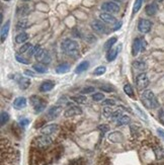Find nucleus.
I'll return each instance as SVG.
<instances>
[{
	"mask_svg": "<svg viewBox=\"0 0 164 165\" xmlns=\"http://www.w3.org/2000/svg\"><path fill=\"white\" fill-rule=\"evenodd\" d=\"M61 49L62 51L65 53L68 56L75 57L78 55L79 52V46L78 43L74 40L71 39H65L61 44Z\"/></svg>",
	"mask_w": 164,
	"mask_h": 165,
	"instance_id": "f257e3e1",
	"label": "nucleus"
},
{
	"mask_svg": "<svg viewBox=\"0 0 164 165\" xmlns=\"http://www.w3.org/2000/svg\"><path fill=\"white\" fill-rule=\"evenodd\" d=\"M142 100L144 104L148 108H157L159 107V102L156 98L155 94L152 92L151 90L146 89L142 92Z\"/></svg>",
	"mask_w": 164,
	"mask_h": 165,
	"instance_id": "f03ea898",
	"label": "nucleus"
},
{
	"mask_svg": "<svg viewBox=\"0 0 164 165\" xmlns=\"http://www.w3.org/2000/svg\"><path fill=\"white\" fill-rule=\"evenodd\" d=\"M53 144V140L50 136H39L33 140V146L38 149H47Z\"/></svg>",
	"mask_w": 164,
	"mask_h": 165,
	"instance_id": "7ed1b4c3",
	"label": "nucleus"
},
{
	"mask_svg": "<svg viewBox=\"0 0 164 165\" xmlns=\"http://www.w3.org/2000/svg\"><path fill=\"white\" fill-rule=\"evenodd\" d=\"M30 104L34 107L36 113H40L44 112L46 107H47V102H46V100H44L43 98H41L40 96H38V95L30 96Z\"/></svg>",
	"mask_w": 164,
	"mask_h": 165,
	"instance_id": "20e7f679",
	"label": "nucleus"
},
{
	"mask_svg": "<svg viewBox=\"0 0 164 165\" xmlns=\"http://www.w3.org/2000/svg\"><path fill=\"white\" fill-rule=\"evenodd\" d=\"M136 85L138 87V89H145L147 88L149 85V78L148 75L146 73H140V74L136 77Z\"/></svg>",
	"mask_w": 164,
	"mask_h": 165,
	"instance_id": "39448f33",
	"label": "nucleus"
},
{
	"mask_svg": "<svg viewBox=\"0 0 164 165\" xmlns=\"http://www.w3.org/2000/svg\"><path fill=\"white\" fill-rule=\"evenodd\" d=\"M101 9L103 11H107V13H118L120 11V6L116 2L109 1V2H104L101 5Z\"/></svg>",
	"mask_w": 164,
	"mask_h": 165,
	"instance_id": "423d86ee",
	"label": "nucleus"
},
{
	"mask_svg": "<svg viewBox=\"0 0 164 165\" xmlns=\"http://www.w3.org/2000/svg\"><path fill=\"white\" fill-rule=\"evenodd\" d=\"M152 29V22L148 19H140L138 22V30L142 34H148Z\"/></svg>",
	"mask_w": 164,
	"mask_h": 165,
	"instance_id": "0eeeda50",
	"label": "nucleus"
},
{
	"mask_svg": "<svg viewBox=\"0 0 164 165\" xmlns=\"http://www.w3.org/2000/svg\"><path fill=\"white\" fill-rule=\"evenodd\" d=\"M90 26H91V29H92L94 31H96V33L98 34H106L107 33V26L106 25L103 24L102 21H100V20H93V21H91V24H90Z\"/></svg>",
	"mask_w": 164,
	"mask_h": 165,
	"instance_id": "6e6552de",
	"label": "nucleus"
},
{
	"mask_svg": "<svg viewBox=\"0 0 164 165\" xmlns=\"http://www.w3.org/2000/svg\"><path fill=\"white\" fill-rule=\"evenodd\" d=\"M61 112H62L61 105H55V107H52L49 108V111L46 116H47L48 120H54V118H56L60 116Z\"/></svg>",
	"mask_w": 164,
	"mask_h": 165,
	"instance_id": "1a4fd4ad",
	"label": "nucleus"
},
{
	"mask_svg": "<svg viewBox=\"0 0 164 165\" xmlns=\"http://www.w3.org/2000/svg\"><path fill=\"white\" fill-rule=\"evenodd\" d=\"M82 113V108L78 105H73L70 107L69 108H67L65 113H64V117L65 118H72L75 116H78V114Z\"/></svg>",
	"mask_w": 164,
	"mask_h": 165,
	"instance_id": "9d476101",
	"label": "nucleus"
},
{
	"mask_svg": "<svg viewBox=\"0 0 164 165\" xmlns=\"http://www.w3.org/2000/svg\"><path fill=\"white\" fill-rule=\"evenodd\" d=\"M59 129V126L57 124H51V125H47V126H44L42 128V130H41V133H42L43 135H46V136H50L54 134V133H56Z\"/></svg>",
	"mask_w": 164,
	"mask_h": 165,
	"instance_id": "9b49d317",
	"label": "nucleus"
},
{
	"mask_svg": "<svg viewBox=\"0 0 164 165\" xmlns=\"http://www.w3.org/2000/svg\"><path fill=\"white\" fill-rule=\"evenodd\" d=\"M140 51H142V39L137 38L134 40L133 46H132V55L137 56Z\"/></svg>",
	"mask_w": 164,
	"mask_h": 165,
	"instance_id": "f8f14e48",
	"label": "nucleus"
},
{
	"mask_svg": "<svg viewBox=\"0 0 164 165\" xmlns=\"http://www.w3.org/2000/svg\"><path fill=\"white\" fill-rule=\"evenodd\" d=\"M99 18L103 22H106V24H116L117 22V18L113 16L112 13L102 12V13H100L99 14Z\"/></svg>",
	"mask_w": 164,
	"mask_h": 165,
	"instance_id": "ddd939ff",
	"label": "nucleus"
},
{
	"mask_svg": "<svg viewBox=\"0 0 164 165\" xmlns=\"http://www.w3.org/2000/svg\"><path fill=\"white\" fill-rule=\"evenodd\" d=\"M27 104L26 98L24 97V96H19V97H16L14 100H13V107L15 109H21L25 108Z\"/></svg>",
	"mask_w": 164,
	"mask_h": 165,
	"instance_id": "4468645a",
	"label": "nucleus"
},
{
	"mask_svg": "<svg viewBox=\"0 0 164 165\" xmlns=\"http://www.w3.org/2000/svg\"><path fill=\"white\" fill-rule=\"evenodd\" d=\"M158 11V4L156 2H153L151 4H148L147 6L145 7V12L146 14L149 16H153L157 13Z\"/></svg>",
	"mask_w": 164,
	"mask_h": 165,
	"instance_id": "2eb2a0df",
	"label": "nucleus"
},
{
	"mask_svg": "<svg viewBox=\"0 0 164 165\" xmlns=\"http://www.w3.org/2000/svg\"><path fill=\"white\" fill-rule=\"evenodd\" d=\"M108 140L112 143H121L124 140V136L120 132H112L108 135Z\"/></svg>",
	"mask_w": 164,
	"mask_h": 165,
	"instance_id": "dca6fc26",
	"label": "nucleus"
},
{
	"mask_svg": "<svg viewBox=\"0 0 164 165\" xmlns=\"http://www.w3.org/2000/svg\"><path fill=\"white\" fill-rule=\"evenodd\" d=\"M152 149L157 160H164V150L162 147H160V145H155L152 147Z\"/></svg>",
	"mask_w": 164,
	"mask_h": 165,
	"instance_id": "f3484780",
	"label": "nucleus"
},
{
	"mask_svg": "<svg viewBox=\"0 0 164 165\" xmlns=\"http://www.w3.org/2000/svg\"><path fill=\"white\" fill-rule=\"evenodd\" d=\"M54 82L53 81H45L43 82L40 86V91L41 92H48V91H51L54 88Z\"/></svg>",
	"mask_w": 164,
	"mask_h": 165,
	"instance_id": "a211bd4d",
	"label": "nucleus"
},
{
	"mask_svg": "<svg viewBox=\"0 0 164 165\" xmlns=\"http://www.w3.org/2000/svg\"><path fill=\"white\" fill-rule=\"evenodd\" d=\"M30 12V8L29 5H27V4H24V5H21L19 8L17 9V14L19 16H21V17L29 15Z\"/></svg>",
	"mask_w": 164,
	"mask_h": 165,
	"instance_id": "6ab92c4d",
	"label": "nucleus"
},
{
	"mask_svg": "<svg viewBox=\"0 0 164 165\" xmlns=\"http://www.w3.org/2000/svg\"><path fill=\"white\" fill-rule=\"evenodd\" d=\"M121 48H117V49H111L109 51L107 52V59L108 62H112L115 59L117 58L118 52H120Z\"/></svg>",
	"mask_w": 164,
	"mask_h": 165,
	"instance_id": "aec40b11",
	"label": "nucleus"
},
{
	"mask_svg": "<svg viewBox=\"0 0 164 165\" xmlns=\"http://www.w3.org/2000/svg\"><path fill=\"white\" fill-rule=\"evenodd\" d=\"M17 82H18V85L20 87V89H24V90L27 89L29 86L30 85V79L26 78V77H20Z\"/></svg>",
	"mask_w": 164,
	"mask_h": 165,
	"instance_id": "412c9836",
	"label": "nucleus"
},
{
	"mask_svg": "<svg viewBox=\"0 0 164 165\" xmlns=\"http://www.w3.org/2000/svg\"><path fill=\"white\" fill-rule=\"evenodd\" d=\"M9 27H10V21L7 20L5 22V25L1 27V43H3L4 41H5L6 36L8 35V31H9Z\"/></svg>",
	"mask_w": 164,
	"mask_h": 165,
	"instance_id": "4be33fe9",
	"label": "nucleus"
},
{
	"mask_svg": "<svg viewBox=\"0 0 164 165\" xmlns=\"http://www.w3.org/2000/svg\"><path fill=\"white\" fill-rule=\"evenodd\" d=\"M70 70V65L68 63H62L56 67V72L58 74H64Z\"/></svg>",
	"mask_w": 164,
	"mask_h": 165,
	"instance_id": "5701e85b",
	"label": "nucleus"
},
{
	"mask_svg": "<svg viewBox=\"0 0 164 165\" xmlns=\"http://www.w3.org/2000/svg\"><path fill=\"white\" fill-rule=\"evenodd\" d=\"M88 67H89V62L88 61H83V62H81L79 65L76 67L75 72L77 73V74H80V73L84 72L85 70H87Z\"/></svg>",
	"mask_w": 164,
	"mask_h": 165,
	"instance_id": "b1692460",
	"label": "nucleus"
},
{
	"mask_svg": "<svg viewBox=\"0 0 164 165\" xmlns=\"http://www.w3.org/2000/svg\"><path fill=\"white\" fill-rule=\"evenodd\" d=\"M71 100H73L74 102L78 103V104H85L87 102V98L85 97L84 95H76V96H71L70 97Z\"/></svg>",
	"mask_w": 164,
	"mask_h": 165,
	"instance_id": "393cba45",
	"label": "nucleus"
},
{
	"mask_svg": "<svg viewBox=\"0 0 164 165\" xmlns=\"http://www.w3.org/2000/svg\"><path fill=\"white\" fill-rule=\"evenodd\" d=\"M27 39H29V35H27L26 33H25V31H22V33L18 34L15 36V42L17 44H22V43L26 42Z\"/></svg>",
	"mask_w": 164,
	"mask_h": 165,
	"instance_id": "a878e982",
	"label": "nucleus"
},
{
	"mask_svg": "<svg viewBox=\"0 0 164 165\" xmlns=\"http://www.w3.org/2000/svg\"><path fill=\"white\" fill-rule=\"evenodd\" d=\"M33 69L36 73H40V74H44V73H47V68H46L45 65H44V64H42V63L35 64V65L33 66Z\"/></svg>",
	"mask_w": 164,
	"mask_h": 165,
	"instance_id": "bb28decb",
	"label": "nucleus"
},
{
	"mask_svg": "<svg viewBox=\"0 0 164 165\" xmlns=\"http://www.w3.org/2000/svg\"><path fill=\"white\" fill-rule=\"evenodd\" d=\"M117 41H118V39L116 38V36H112V38L108 39V40L107 41V42H106V44H104L103 49L107 50V51H109V50H111V49L112 48V46L117 43Z\"/></svg>",
	"mask_w": 164,
	"mask_h": 165,
	"instance_id": "cd10ccee",
	"label": "nucleus"
},
{
	"mask_svg": "<svg viewBox=\"0 0 164 165\" xmlns=\"http://www.w3.org/2000/svg\"><path fill=\"white\" fill-rule=\"evenodd\" d=\"M27 25H29V21H27V19H19L16 24V30H25Z\"/></svg>",
	"mask_w": 164,
	"mask_h": 165,
	"instance_id": "c85d7f7f",
	"label": "nucleus"
},
{
	"mask_svg": "<svg viewBox=\"0 0 164 165\" xmlns=\"http://www.w3.org/2000/svg\"><path fill=\"white\" fill-rule=\"evenodd\" d=\"M133 66L135 69L137 70H140V71H143L146 69V67H147V65H146V63L144 61H135L133 63Z\"/></svg>",
	"mask_w": 164,
	"mask_h": 165,
	"instance_id": "c756f323",
	"label": "nucleus"
},
{
	"mask_svg": "<svg viewBox=\"0 0 164 165\" xmlns=\"http://www.w3.org/2000/svg\"><path fill=\"white\" fill-rule=\"evenodd\" d=\"M130 122H131L130 117H128V116H123V117H121V118L117 121V125H118V126H125V125H127V124H129Z\"/></svg>",
	"mask_w": 164,
	"mask_h": 165,
	"instance_id": "7c9ffc66",
	"label": "nucleus"
},
{
	"mask_svg": "<svg viewBox=\"0 0 164 165\" xmlns=\"http://www.w3.org/2000/svg\"><path fill=\"white\" fill-rule=\"evenodd\" d=\"M8 121L9 114L6 112H1V114H0V124H1V126H4Z\"/></svg>",
	"mask_w": 164,
	"mask_h": 165,
	"instance_id": "2f4dec72",
	"label": "nucleus"
},
{
	"mask_svg": "<svg viewBox=\"0 0 164 165\" xmlns=\"http://www.w3.org/2000/svg\"><path fill=\"white\" fill-rule=\"evenodd\" d=\"M143 1L144 0H136L134 3V6H133V13H137L140 10L141 7H142Z\"/></svg>",
	"mask_w": 164,
	"mask_h": 165,
	"instance_id": "473e14b6",
	"label": "nucleus"
},
{
	"mask_svg": "<svg viewBox=\"0 0 164 165\" xmlns=\"http://www.w3.org/2000/svg\"><path fill=\"white\" fill-rule=\"evenodd\" d=\"M124 91H125V93L128 94L130 96V97H134V91H133V88H132V86L131 84H126L124 86Z\"/></svg>",
	"mask_w": 164,
	"mask_h": 165,
	"instance_id": "72a5a7b5",
	"label": "nucleus"
},
{
	"mask_svg": "<svg viewBox=\"0 0 164 165\" xmlns=\"http://www.w3.org/2000/svg\"><path fill=\"white\" fill-rule=\"evenodd\" d=\"M51 60H52V58H51V55H50V53L48 51H46L45 54H44V57L42 59V64H50L51 63Z\"/></svg>",
	"mask_w": 164,
	"mask_h": 165,
	"instance_id": "f704fd0d",
	"label": "nucleus"
},
{
	"mask_svg": "<svg viewBox=\"0 0 164 165\" xmlns=\"http://www.w3.org/2000/svg\"><path fill=\"white\" fill-rule=\"evenodd\" d=\"M107 71V68L104 67V66H98L97 68H95V70H94V75H96V76H100V75H102L104 74Z\"/></svg>",
	"mask_w": 164,
	"mask_h": 165,
	"instance_id": "c9c22d12",
	"label": "nucleus"
},
{
	"mask_svg": "<svg viewBox=\"0 0 164 165\" xmlns=\"http://www.w3.org/2000/svg\"><path fill=\"white\" fill-rule=\"evenodd\" d=\"M94 91H95V88L93 86H86L80 91V93L81 94H89V93L94 92Z\"/></svg>",
	"mask_w": 164,
	"mask_h": 165,
	"instance_id": "e433bc0d",
	"label": "nucleus"
},
{
	"mask_svg": "<svg viewBox=\"0 0 164 165\" xmlns=\"http://www.w3.org/2000/svg\"><path fill=\"white\" fill-rule=\"evenodd\" d=\"M45 50L44 49H42V48H40V50L38 52L36 53V55H35V58H36V61H42V59H43V57H44V54H45Z\"/></svg>",
	"mask_w": 164,
	"mask_h": 165,
	"instance_id": "4c0bfd02",
	"label": "nucleus"
},
{
	"mask_svg": "<svg viewBox=\"0 0 164 165\" xmlns=\"http://www.w3.org/2000/svg\"><path fill=\"white\" fill-rule=\"evenodd\" d=\"M102 113H103V116L106 118H111L112 116L113 112H112V109L111 108V107H106L103 108Z\"/></svg>",
	"mask_w": 164,
	"mask_h": 165,
	"instance_id": "58836bf2",
	"label": "nucleus"
},
{
	"mask_svg": "<svg viewBox=\"0 0 164 165\" xmlns=\"http://www.w3.org/2000/svg\"><path fill=\"white\" fill-rule=\"evenodd\" d=\"M40 48H41V47H40L39 45L35 46V47H31V48L29 50V54H27V55H29V57H33V56H35L36 53L40 50Z\"/></svg>",
	"mask_w": 164,
	"mask_h": 165,
	"instance_id": "ea45409f",
	"label": "nucleus"
},
{
	"mask_svg": "<svg viewBox=\"0 0 164 165\" xmlns=\"http://www.w3.org/2000/svg\"><path fill=\"white\" fill-rule=\"evenodd\" d=\"M31 47H33V46H31L30 43H26V44H25V45H22L21 48L19 49V53H20V54H24V53H25V52L29 51V50H30Z\"/></svg>",
	"mask_w": 164,
	"mask_h": 165,
	"instance_id": "a19ab883",
	"label": "nucleus"
},
{
	"mask_svg": "<svg viewBox=\"0 0 164 165\" xmlns=\"http://www.w3.org/2000/svg\"><path fill=\"white\" fill-rule=\"evenodd\" d=\"M104 98V94L103 93H100V92H96L92 95V99L94 102H100Z\"/></svg>",
	"mask_w": 164,
	"mask_h": 165,
	"instance_id": "79ce46f5",
	"label": "nucleus"
},
{
	"mask_svg": "<svg viewBox=\"0 0 164 165\" xmlns=\"http://www.w3.org/2000/svg\"><path fill=\"white\" fill-rule=\"evenodd\" d=\"M15 59H16L17 62H19V63H21V64H25V65H27V64H30V61H29V60H26V59H25L24 57L19 56L18 54L15 55Z\"/></svg>",
	"mask_w": 164,
	"mask_h": 165,
	"instance_id": "37998d69",
	"label": "nucleus"
},
{
	"mask_svg": "<svg viewBox=\"0 0 164 165\" xmlns=\"http://www.w3.org/2000/svg\"><path fill=\"white\" fill-rule=\"evenodd\" d=\"M122 112H123V111H116V112H113L112 116V120L118 121L121 117H123V116H122Z\"/></svg>",
	"mask_w": 164,
	"mask_h": 165,
	"instance_id": "c03bdc74",
	"label": "nucleus"
},
{
	"mask_svg": "<svg viewBox=\"0 0 164 165\" xmlns=\"http://www.w3.org/2000/svg\"><path fill=\"white\" fill-rule=\"evenodd\" d=\"M102 104H103V105H115L116 102H115V100H113V99L107 98V99H104V100H103Z\"/></svg>",
	"mask_w": 164,
	"mask_h": 165,
	"instance_id": "a18cd8bd",
	"label": "nucleus"
},
{
	"mask_svg": "<svg viewBox=\"0 0 164 165\" xmlns=\"http://www.w3.org/2000/svg\"><path fill=\"white\" fill-rule=\"evenodd\" d=\"M66 102H67V97H66V96H63V97H61V98L58 99L57 104H58V105H61V107H62V105H64Z\"/></svg>",
	"mask_w": 164,
	"mask_h": 165,
	"instance_id": "49530a36",
	"label": "nucleus"
},
{
	"mask_svg": "<svg viewBox=\"0 0 164 165\" xmlns=\"http://www.w3.org/2000/svg\"><path fill=\"white\" fill-rule=\"evenodd\" d=\"M30 124V121L27 120V118H21V120L19 121V126L20 127H25Z\"/></svg>",
	"mask_w": 164,
	"mask_h": 165,
	"instance_id": "de8ad7c7",
	"label": "nucleus"
},
{
	"mask_svg": "<svg viewBox=\"0 0 164 165\" xmlns=\"http://www.w3.org/2000/svg\"><path fill=\"white\" fill-rule=\"evenodd\" d=\"M101 89L104 90V91H107V92H109V91H113V88L112 87H111L109 85H104V86H101Z\"/></svg>",
	"mask_w": 164,
	"mask_h": 165,
	"instance_id": "09e8293b",
	"label": "nucleus"
},
{
	"mask_svg": "<svg viewBox=\"0 0 164 165\" xmlns=\"http://www.w3.org/2000/svg\"><path fill=\"white\" fill-rule=\"evenodd\" d=\"M159 120H160V122L164 125V112L163 111L159 112Z\"/></svg>",
	"mask_w": 164,
	"mask_h": 165,
	"instance_id": "8fccbe9b",
	"label": "nucleus"
},
{
	"mask_svg": "<svg viewBox=\"0 0 164 165\" xmlns=\"http://www.w3.org/2000/svg\"><path fill=\"white\" fill-rule=\"evenodd\" d=\"M157 133H158V135H159V137L164 141V131L162 130V129H158L157 130Z\"/></svg>",
	"mask_w": 164,
	"mask_h": 165,
	"instance_id": "3c124183",
	"label": "nucleus"
},
{
	"mask_svg": "<svg viewBox=\"0 0 164 165\" xmlns=\"http://www.w3.org/2000/svg\"><path fill=\"white\" fill-rule=\"evenodd\" d=\"M25 74L27 75V76H30V77H34V76L36 75L35 73H34L33 71H30H30H29V70H25Z\"/></svg>",
	"mask_w": 164,
	"mask_h": 165,
	"instance_id": "603ef678",
	"label": "nucleus"
},
{
	"mask_svg": "<svg viewBox=\"0 0 164 165\" xmlns=\"http://www.w3.org/2000/svg\"><path fill=\"white\" fill-rule=\"evenodd\" d=\"M99 130H101L102 131V134H103L104 132H107L108 130V128L106 125H101V126H99Z\"/></svg>",
	"mask_w": 164,
	"mask_h": 165,
	"instance_id": "864d4df0",
	"label": "nucleus"
},
{
	"mask_svg": "<svg viewBox=\"0 0 164 165\" xmlns=\"http://www.w3.org/2000/svg\"><path fill=\"white\" fill-rule=\"evenodd\" d=\"M121 26H122V22H117V25H115V27H113V30H118V29H121Z\"/></svg>",
	"mask_w": 164,
	"mask_h": 165,
	"instance_id": "5fc2aeb1",
	"label": "nucleus"
},
{
	"mask_svg": "<svg viewBox=\"0 0 164 165\" xmlns=\"http://www.w3.org/2000/svg\"><path fill=\"white\" fill-rule=\"evenodd\" d=\"M146 48V42H145V40H142V51H144Z\"/></svg>",
	"mask_w": 164,
	"mask_h": 165,
	"instance_id": "6e6d98bb",
	"label": "nucleus"
},
{
	"mask_svg": "<svg viewBox=\"0 0 164 165\" xmlns=\"http://www.w3.org/2000/svg\"><path fill=\"white\" fill-rule=\"evenodd\" d=\"M113 1H116V2H123L124 0H113Z\"/></svg>",
	"mask_w": 164,
	"mask_h": 165,
	"instance_id": "4d7b16f0",
	"label": "nucleus"
},
{
	"mask_svg": "<svg viewBox=\"0 0 164 165\" xmlns=\"http://www.w3.org/2000/svg\"><path fill=\"white\" fill-rule=\"evenodd\" d=\"M157 1H159V2H162V1H164V0H157Z\"/></svg>",
	"mask_w": 164,
	"mask_h": 165,
	"instance_id": "13d9d810",
	"label": "nucleus"
},
{
	"mask_svg": "<svg viewBox=\"0 0 164 165\" xmlns=\"http://www.w3.org/2000/svg\"><path fill=\"white\" fill-rule=\"evenodd\" d=\"M21 1H30V0H21Z\"/></svg>",
	"mask_w": 164,
	"mask_h": 165,
	"instance_id": "bf43d9fd",
	"label": "nucleus"
},
{
	"mask_svg": "<svg viewBox=\"0 0 164 165\" xmlns=\"http://www.w3.org/2000/svg\"><path fill=\"white\" fill-rule=\"evenodd\" d=\"M160 165H164V164H160Z\"/></svg>",
	"mask_w": 164,
	"mask_h": 165,
	"instance_id": "052dcab7",
	"label": "nucleus"
}]
</instances>
